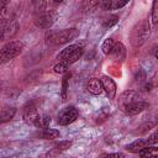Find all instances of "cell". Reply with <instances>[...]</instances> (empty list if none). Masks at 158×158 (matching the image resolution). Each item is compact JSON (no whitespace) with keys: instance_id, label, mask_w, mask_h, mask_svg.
<instances>
[{"instance_id":"cell-16","label":"cell","mask_w":158,"mask_h":158,"mask_svg":"<svg viewBox=\"0 0 158 158\" xmlns=\"http://www.w3.org/2000/svg\"><path fill=\"white\" fill-rule=\"evenodd\" d=\"M40 137L43 138V139H54V138H58L59 137V131L58 130H54V128H44L41 133H40Z\"/></svg>"},{"instance_id":"cell-18","label":"cell","mask_w":158,"mask_h":158,"mask_svg":"<svg viewBox=\"0 0 158 158\" xmlns=\"http://www.w3.org/2000/svg\"><path fill=\"white\" fill-rule=\"evenodd\" d=\"M15 112H16V109L15 107H7V106L4 107L1 110V122L4 123V122H7V121L12 120Z\"/></svg>"},{"instance_id":"cell-23","label":"cell","mask_w":158,"mask_h":158,"mask_svg":"<svg viewBox=\"0 0 158 158\" xmlns=\"http://www.w3.org/2000/svg\"><path fill=\"white\" fill-rule=\"evenodd\" d=\"M152 22L153 25L158 23V0H153L152 4Z\"/></svg>"},{"instance_id":"cell-2","label":"cell","mask_w":158,"mask_h":158,"mask_svg":"<svg viewBox=\"0 0 158 158\" xmlns=\"http://www.w3.org/2000/svg\"><path fill=\"white\" fill-rule=\"evenodd\" d=\"M78 30L77 28H65V30H60L57 32H49L47 33L46 38L48 43H53V44H64L69 41H73L77 36H78Z\"/></svg>"},{"instance_id":"cell-8","label":"cell","mask_w":158,"mask_h":158,"mask_svg":"<svg viewBox=\"0 0 158 158\" xmlns=\"http://www.w3.org/2000/svg\"><path fill=\"white\" fill-rule=\"evenodd\" d=\"M139 99V94L137 93V91H135V90H126V91H123L122 94H121V96H120V99H118V105L121 106V109L123 110V107L127 105V104H130V102H132V101H136V100H138Z\"/></svg>"},{"instance_id":"cell-21","label":"cell","mask_w":158,"mask_h":158,"mask_svg":"<svg viewBox=\"0 0 158 158\" xmlns=\"http://www.w3.org/2000/svg\"><path fill=\"white\" fill-rule=\"evenodd\" d=\"M70 74L69 73H65L64 77H63V80H62V100H65L67 99V91H68V79H69Z\"/></svg>"},{"instance_id":"cell-9","label":"cell","mask_w":158,"mask_h":158,"mask_svg":"<svg viewBox=\"0 0 158 158\" xmlns=\"http://www.w3.org/2000/svg\"><path fill=\"white\" fill-rule=\"evenodd\" d=\"M109 56L115 62H123V59L126 58V48H125V46L121 42L115 43V46L111 49V52H110Z\"/></svg>"},{"instance_id":"cell-24","label":"cell","mask_w":158,"mask_h":158,"mask_svg":"<svg viewBox=\"0 0 158 158\" xmlns=\"http://www.w3.org/2000/svg\"><path fill=\"white\" fill-rule=\"evenodd\" d=\"M46 4L47 1L46 0H33V5H35V11L41 14L43 12V10L46 9Z\"/></svg>"},{"instance_id":"cell-36","label":"cell","mask_w":158,"mask_h":158,"mask_svg":"<svg viewBox=\"0 0 158 158\" xmlns=\"http://www.w3.org/2000/svg\"><path fill=\"white\" fill-rule=\"evenodd\" d=\"M157 121H158V115H157Z\"/></svg>"},{"instance_id":"cell-27","label":"cell","mask_w":158,"mask_h":158,"mask_svg":"<svg viewBox=\"0 0 158 158\" xmlns=\"http://www.w3.org/2000/svg\"><path fill=\"white\" fill-rule=\"evenodd\" d=\"M130 0H111V10H117L123 7Z\"/></svg>"},{"instance_id":"cell-4","label":"cell","mask_w":158,"mask_h":158,"mask_svg":"<svg viewBox=\"0 0 158 158\" xmlns=\"http://www.w3.org/2000/svg\"><path fill=\"white\" fill-rule=\"evenodd\" d=\"M78 115H79V112L74 106H67V107H64L63 110L59 111V114L57 116V118H58L57 121H58L59 125L67 126V125L74 122L78 118Z\"/></svg>"},{"instance_id":"cell-28","label":"cell","mask_w":158,"mask_h":158,"mask_svg":"<svg viewBox=\"0 0 158 158\" xmlns=\"http://www.w3.org/2000/svg\"><path fill=\"white\" fill-rule=\"evenodd\" d=\"M67 68H68V64H67V62L59 60V63H58V64H56L53 69H54V72H56V73H64Z\"/></svg>"},{"instance_id":"cell-33","label":"cell","mask_w":158,"mask_h":158,"mask_svg":"<svg viewBox=\"0 0 158 158\" xmlns=\"http://www.w3.org/2000/svg\"><path fill=\"white\" fill-rule=\"evenodd\" d=\"M106 157H123L122 153H109V154H105Z\"/></svg>"},{"instance_id":"cell-5","label":"cell","mask_w":158,"mask_h":158,"mask_svg":"<svg viewBox=\"0 0 158 158\" xmlns=\"http://www.w3.org/2000/svg\"><path fill=\"white\" fill-rule=\"evenodd\" d=\"M40 115L37 112V109L36 106L33 105V102H28L25 109H23V120L27 125H31V126H36L38 127L40 126Z\"/></svg>"},{"instance_id":"cell-34","label":"cell","mask_w":158,"mask_h":158,"mask_svg":"<svg viewBox=\"0 0 158 158\" xmlns=\"http://www.w3.org/2000/svg\"><path fill=\"white\" fill-rule=\"evenodd\" d=\"M63 1H64V0H54V4H56V5H58V4H62Z\"/></svg>"},{"instance_id":"cell-29","label":"cell","mask_w":158,"mask_h":158,"mask_svg":"<svg viewBox=\"0 0 158 158\" xmlns=\"http://www.w3.org/2000/svg\"><path fill=\"white\" fill-rule=\"evenodd\" d=\"M49 123H51V117H49L48 115H43V116L40 118V126H38V127L46 128V127L49 126Z\"/></svg>"},{"instance_id":"cell-3","label":"cell","mask_w":158,"mask_h":158,"mask_svg":"<svg viewBox=\"0 0 158 158\" xmlns=\"http://www.w3.org/2000/svg\"><path fill=\"white\" fill-rule=\"evenodd\" d=\"M23 49V43L21 41H11L7 42L6 44L2 46L1 52H0V58H1V63H5L7 60L14 59L15 57H17Z\"/></svg>"},{"instance_id":"cell-35","label":"cell","mask_w":158,"mask_h":158,"mask_svg":"<svg viewBox=\"0 0 158 158\" xmlns=\"http://www.w3.org/2000/svg\"><path fill=\"white\" fill-rule=\"evenodd\" d=\"M154 57H156V58H157V59H158V49H157V51H156V52H154Z\"/></svg>"},{"instance_id":"cell-1","label":"cell","mask_w":158,"mask_h":158,"mask_svg":"<svg viewBox=\"0 0 158 158\" xmlns=\"http://www.w3.org/2000/svg\"><path fill=\"white\" fill-rule=\"evenodd\" d=\"M149 36V23L147 20H141L136 23L130 33V42L133 47H141Z\"/></svg>"},{"instance_id":"cell-7","label":"cell","mask_w":158,"mask_h":158,"mask_svg":"<svg viewBox=\"0 0 158 158\" xmlns=\"http://www.w3.org/2000/svg\"><path fill=\"white\" fill-rule=\"evenodd\" d=\"M148 102H144V101H141V100H136V101H132L130 104H127L123 110L126 111V114L128 115H137L139 112H142L143 110L148 109Z\"/></svg>"},{"instance_id":"cell-10","label":"cell","mask_w":158,"mask_h":158,"mask_svg":"<svg viewBox=\"0 0 158 158\" xmlns=\"http://www.w3.org/2000/svg\"><path fill=\"white\" fill-rule=\"evenodd\" d=\"M19 31V23L17 21H10L4 28H2V35H1V40L6 41V40H11Z\"/></svg>"},{"instance_id":"cell-14","label":"cell","mask_w":158,"mask_h":158,"mask_svg":"<svg viewBox=\"0 0 158 158\" xmlns=\"http://www.w3.org/2000/svg\"><path fill=\"white\" fill-rule=\"evenodd\" d=\"M80 46L79 44H70V46H68V47H65L64 49H62V52L57 56V58L59 59V60H67L78 48H79Z\"/></svg>"},{"instance_id":"cell-17","label":"cell","mask_w":158,"mask_h":158,"mask_svg":"<svg viewBox=\"0 0 158 158\" xmlns=\"http://www.w3.org/2000/svg\"><path fill=\"white\" fill-rule=\"evenodd\" d=\"M138 154L141 157H158V147H152V146H147L144 148H142Z\"/></svg>"},{"instance_id":"cell-32","label":"cell","mask_w":158,"mask_h":158,"mask_svg":"<svg viewBox=\"0 0 158 158\" xmlns=\"http://www.w3.org/2000/svg\"><path fill=\"white\" fill-rule=\"evenodd\" d=\"M7 4H10V0H0V9H1V11L5 10Z\"/></svg>"},{"instance_id":"cell-22","label":"cell","mask_w":158,"mask_h":158,"mask_svg":"<svg viewBox=\"0 0 158 158\" xmlns=\"http://www.w3.org/2000/svg\"><path fill=\"white\" fill-rule=\"evenodd\" d=\"M117 21H118V16H116V15H111V16H109V17H106V19L104 20L102 26L106 27V28H109V27H112L114 25H116Z\"/></svg>"},{"instance_id":"cell-19","label":"cell","mask_w":158,"mask_h":158,"mask_svg":"<svg viewBox=\"0 0 158 158\" xmlns=\"http://www.w3.org/2000/svg\"><path fill=\"white\" fill-rule=\"evenodd\" d=\"M83 52H84V51H83V47H79V48H78V49H77V51H75V52H74V53H73V54H72L67 60H63V62H67V64H68V65H70V64L75 63L78 59H80V58H81Z\"/></svg>"},{"instance_id":"cell-20","label":"cell","mask_w":158,"mask_h":158,"mask_svg":"<svg viewBox=\"0 0 158 158\" xmlns=\"http://www.w3.org/2000/svg\"><path fill=\"white\" fill-rule=\"evenodd\" d=\"M114 46H115V41H114V38H106L105 41H104V43H102V46H101V49H102V52H104V54H110V52H111V49L114 48Z\"/></svg>"},{"instance_id":"cell-30","label":"cell","mask_w":158,"mask_h":158,"mask_svg":"<svg viewBox=\"0 0 158 158\" xmlns=\"http://www.w3.org/2000/svg\"><path fill=\"white\" fill-rule=\"evenodd\" d=\"M100 7L102 10H111V0H100Z\"/></svg>"},{"instance_id":"cell-11","label":"cell","mask_w":158,"mask_h":158,"mask_svg":"<svg viewBox=\"0 0 158 158\" xmlns=\"http://www.w3.org/2000/svg\"><path fill=\"white\" fill-rule=\"evenodd\" d=\"M101 83H102L104 90L106 91L109 99H114L115 95H116V89H117L115 81H114L110 77H107V75H102V78H101Z\"/></svg>"},{"instance_id":"cell-6","label":"cell","mask_w":158,"mask_h":158,"mask_svg":"<svg viewBox=\"0 0 158 158\" xmlns=\"http://www.w3.org/2000/svg\"><path fill=\"white\" fill-rule=\"evenodd\" d=\"M56 19H57V14H56L54 11H52V10L44 11V12H41V14L36 17L35 25H36L37 27H40V28H49V27L54 23Z\"/></svg>"},{"instance_id":"cell-31","label":"cell","mask_w":158,"mask_h":158,"mask_svg":"<svg viewBox=\"0 0 158 158\" xmlns=\"http://www.w3.org/2000/svg\"><path fill=\"white\" fill-rule=\"evenodd\" d=\"M135 78H136L137 81H143L146 79V73L142 69H138V72L135 74Z\"/></svg>"},{"instance_id":"cell-25","label":"cell","mask_w":158,"mask_h":158,"mask_svg":"<svg viewBox=\"0 0 158 158\" xmlns=\"http://www.w3.org/2000/svg\"><path fill=\"white\" fill-rule=\"evenodd\" d=\"M153 127H154V122L148 121V122H144L143 125H141V126L138 127L137 132H138V133H144V132L149 131V130H151V128H153Z\"/></svg>"},{"instance_id":"cell-15","label":"cell","mask_w":158,"mask_h":158,"mask_svg":"<svg viewBox=\"0 0 158 158\" xmlns=\"http://www.w3.org/2000/svg\"><path fill=\"white\" fill-rule=\"evenodd\" d=\"M99 5H100V0H84L81 2V11L83 12L94 11Z\"/></svg>"},{"instance_id":"cell-12","label":"cell","mask_w":158,"mask_h":158,"mask_svg":"<svg viewBox=\"0 0 158 158\" xmlns=\"http://www.w3.org/2000/svg\"><path fill=\"white\" fill-rule=\"evenodd\" d=\"M86 88H88V91L91 93L93 95H100L102 93V90H104L101 79H98V78H91L88 81Z\"/></svg>"},{"instance_id":"cell-26","label":"cell","mask_w":158,"mask_h":158,"mask_svg":"<svg viewBox=\"0 0 158 158\" xmlns=\"http://www.w3.org/2000/svg\"><path fill=\"white\" fill-rule=\"evenodd\" d=\"M70 146H72V142H70V141H60V142L56 143L54 148H56L57 151H67Z\"/></svg>"},{"instance_id":"cell-13","label":"cell","mask_w":158,"mask_h":158,"mask_svg":"<svg viewBox=\"0 0 158 158\" xmlns=\"http://www.w3.org/2000/svg\"><path fill=\"white\" fill-rule=\"evenodd\" d=\"M151 144H152V143H151L149 138H146V139H137V141H135V142L127 144V146H126V149H127L128 152H132V153H138L142 148H144V147H147V146H151Z\"/></svg>"}]
</instances>
